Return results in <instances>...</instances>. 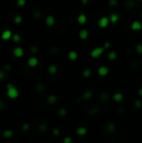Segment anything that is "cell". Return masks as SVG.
I'll use <instances>...</instances> for the list:
<instances>
[{
    "instance_id": "6da1fadb",
    "label": "cell",
    "mask_w": 142,
    "mask_h": 143,
    "mask_svg": "<svg viewBox=\"0 0 142 143\" xmlns=\"http://www.w3.org/2000/svg\"><path fill=\"white\" fill-rule=\"evenodd\" d=\"M6 87H7V95L8 96L9 99L14 100V99H17L19 96L18 90L14 86L13 84L8 83Z\"/></svg>"
},
{
    "instance_id": "7a4b0ae2",
    "label": "cell",
    "mask_w": 142,
    "mask_h": 143,
    "mask_svg": "<svg viewBox=\"0 0 142 143\" xmlns=\"http://www.w3.org/2000/svg\"><path fill=\"white\" fill-rule=\"evenodd\" d=\"M105 48L104 47H97V48H95L94 49H92V51L90 52V56L91 58L93 59H97L99 57H100L104 54L105 52Z\"/></svg>"
},
{
    "instance_id": "3957f363",
    "label": "cell",
    "mask_w": 142,
    "mask_h": 143,
    "mask_svg": "<svg viewBox=\"0 0 142 143\" xmlns=\"http://www.w3.org/2000/svg\"><path fill=\"white\" fill-rule=\"evenodd\" d=\"M110 23V20H109V18L107 17H102L100 18V19L98 20V27L100 28H105L109 25Z\"/></svg>"
},
{
    "instance_id": "277c9868",
    "label": "cell",
    "mask_w": 142,
    "mask_h": 143,
    "mask_svg": "<svg viewBox=\"0 0 142 143\" xmlns=\"http://www.w3.org/2000/svg\"><path fill=\"white\" fill-rule=\"evenodd\" d=\"M13 54L16 58H22L24 54V50L22 47H16L15 49H13Z\"/></svg>"
},
{
    "instance_id": "5b68a950",
    "label": "cell",
    "mask_w": 142,
    "mask_h": 143,
    "mask_svg": "<svg viewBox=\"0 0 142 143\" xmlns=\"http://www.w3.org/2000/svg\"><path fill=\"white\" fill-rule=\"evenodd\" d=\"M12 36H13V33H12V31L9 30V29H6L2 33L1 39H3V41H8V40L12 39Z\"/></svg>"
},
{
    "instance_id": "8992f818",
    "label": "cell",
    "mask_w": 142,
    "mask_h": 143,
    "mask_svg": "<svg viewBox=\"0 0 142 143\" xmlns=\"http://www.w3.org/2000/svg\"><path fill=\"white\" fill-rule=\"evenodd\" d=\"M28 65L31 68H34L38 65V59L35 56H32L30 58H28L27 61Z\"/></svg>"
},
{
    "instance_id": "52a82bcc",
    "label": "cell",
    "mask_w": 142,
    "mask_h": 143,
    "mask_svg": "<svg viewBox=\"0 0 142 143\" xmlns=\"http://www.w3.org/2000/svg\"><path fill=\"white\" fill-rule=\"evenodd\" d=\"M110 72V69L107 67V66H100V67H99L98 69V75L100 76H102V77H105V76H106Z\"/></svg>"
},
{
    "instance_id": "ba28073f",
    "label": "cell",
    "mask_w": 142,
    "mask_h": 143,
    "mask_svg": "<svg viewBox=\"0 0 142 143\" xmlns=\"http://www.w3.org/2000/svg\"><path fill=\"white\" fill-rule=\"evenodd\" d=\"M136 7V3L134 0H126L125 2V8L128 10H131V9L135 8Z\"/></svg>"
},
{
    "instance_id": "9c48e42d",
    "label": "cell",
    "mask_w": 142,
    "mask_h": 143,
    "mask_svg": "<svg viewBox=\"0 0 142 143\" xmlns=\"http://www.w3.org/2000/svg\"><path fill=\"white\" fill-rule=\"evenodd\" d=\"M55 23V18L53 15H48L45 18V24L48 27H53Z\"/></svg>"
},
{
    "instance_id": "30bf717a",
    "label": "cell",
    "mask_w": 142,
    "mask_h": 143,
    "mask_svg": "<svg viewBox=\"0 0 142 143\" xmlns=\"http://www.w3.org/2000/svg\"><path fill=\"white\" fill-rule=\"evenodd\" d=\"M77 22L80 25L85 24L86 22H87V16H86L85 13H80L78 17H77Z\"/></svg>"
},
{
    "instance_id": "8fae6325",
    "label": "cell",
    "mask_w": 142,
    "mask_h": 143,
    "mask_svg": "<svg viewBox=\"0 0 142 143\" xmlns=\"http://www.w3.org/2000/svg\"><path fill=\"white\" fill-rule=\"evenodd\" d=\"M109 20H110V23H111L112 24H115L116 23L119 22L120 20V15L115 13H113L110 15L109 17Z\"/></svg>"
},
{
    "instance_id": "7c38bea8",
    "label": "cell",
    "mask_w": 142,
    "mask_h": 143,
    "mask_svg": "<svg viewBox=\"0 0 142 143\" xmlns=\"http://www.w3.org/2000/svg\"><path fill=\"white\" fill-rule=\"evenodd\" d=\"M131 28L133 31H140L142 29V24L139 21H134V22L131 23Z\"/></svg>"
},
{
    "instance_id": "4fadbf2b",
    "label": "cell",
    "mask_w": 142,
    "mask_h": 143,
    "mask_svg": "<svg viewBox=\"0 0 142 143\" xmlns=\"http://www.w3.org/2000/svg\"><path fill=\"white\" fill-rule=\"evenodd\" d=\"M88 37H89V32H88L87 29H85V28H83V29H81L79 32V38L80 39L85 40V39H88Z\"/></svg>"
},
{
    "instance_id": "5bb4252c",
    "label": "cell",
    "mask_w": 142,
    "mask_h": 143,
    "mask_svg": "<svg viewBox=\"0 0 142 143\" xmlns=\"http://www.w3.org/2000/svg\"><path fill=\"white\" fill-rule=\"evenodd\" d=\"M88 131L87 129L85 127V126H79V127H78L75 131V133L78 136H80V137H82V136H85L87 134Z\"/></svg>"
},
{
    "instance_id": "9a60e30c",
    "label": "cell",
    "mask_w": 142,
    "mask_h": 143,
    "mask_svg": "<svg viewBox=\"0 0 142 143\" xmlns=\"http://www.w3.org/2000/svg\"><path fill=\"white\" fill-rule=\"evenodd\" d=\"M78 57H79L78 53H77L76 51H74V50H70L68 53V58L72 61L76 60V59H78Z\"/></svg>"
},
{
    "instance_id": "2e32d148",
    "label": "cell",
    "mask_w": 142,
    "mask_h": 143,
    "mask_svg": "<svg viewBox=\"0 0 142 143\" xmlns=\"http://www.w3.org/2000/svg\"><path fill=\"white\" fill-rule=\"evenodd\" d=\"M48 72H49V75H56L58 72V68L55 65H50L49 67H48Z\"/></svg>"
},
{
    "instance_id": "e0dca14e",
    "label": "cell",
    "mask_w": 142,
    "mask_h": 143,
    "mask_svg": "<svg viewBox=\"0 0 142 143\" xmlns=\"http://www.w3.org/2000/svg\"><path fill=\"white\" fill-rule=\"evenodd\" d=\"M47 102L49 105H54L57 102V96L54 95H49L47 97Z\"/></svg>"
},
{
    "instance_id": "ac0fdd59",
    "label": "cell",
    "mask_w": 142,
    "mask_h": 143,
    "mask_svg": "<svg viewBox=\"0 0 142 143\" xmlns=\"http://www.w3.org/2000/svg\"><path fill=\"white\" fill-rule=\"evenodd\" d=\"M113 100H114L115 102H120L123 100V95L120 92L115 93L114 95H113Z\"/></svg>"
},
{
    "instance_id": "d6986e66",
    "label": "cell",
    "mask_w": 142,
    "mask_h": 143,
    "mask_svg": "<svg viewBox=\"0 0 142 143\" xmlns=\"http://www.w3.org/2000/svg\"><path fill=\"white\" fill-rule=\"evenodd\" d=\"M92 96H93V92L91 91V90H87V91H85L82 95V99L87 101V100H90L92 98Z\"/></svg>"
},
{
    "instance_id": "ffe728a7",
    "label": "cell",
    "mask_w": 142,
    "mask_h": 143,
    "mask_svg": "<svg viewBox=\"0 0 142 143\" xmlns=\"http://www.w3.org/2000/svg\"><path fill=\"white\" fill-rule=\"evenodd\" d=\"M115 128L116 126L114 123H108L106 125V131L109 133H113L115 131Z\"/></svg>"
},
{
    "instance_id": "44dd1931",
    "label": "cell",
    "mask_w": 142,
    "mask_h": 143,
    "mask_svg": "<svg viewBox=\"0 0 142 143\" xmlns=\"http://www.w3.org/2000/svg\"><path fill=\"white\" fill-rule=\"evenodd\" d=\"M117 56L118 54L115 51H110L109 54H108V59H110V60H115V59H117Z\"/></svg>"
},
{
    "instance_id": "7402d4cb",
    "label": "cell",
    "mask_w": 142,
    "mask_h": 143,
    "mask_svg": "<svg viewBox=\"0 0 142 143\" xmlns=\"http://www.w3.org/2000/svg\"><path fill=\"white\" fill-rule=\"evenodd\" d=\"M13 136V132L10 129H7L3 132V137L5 138H11Z\"/></svg>"
},
{
    "instance_id": "603a6c76",
    "label": "cell",
    "mask_w": 142,
    "mask_h": 143,
    "mask_svg": "<svg viewBox=\"0 0 142 143\" xmlns=\"http://www.w3.org/2000/svg\"><path fill=\"white\" fill-rule=\"evenodd\" d=\"M23 22V17L21 15H17L13 18V23L15 24H20Z\"/></svg>"
},
{
    "instance_id": "cb8c5ba5",
    "label": "cell",
    "mask_w": 142,
    "mask_h": 143,
    "mask_svg": "<svg viewBox=\"0 0 142 143\" xmlns=\"http://www.w3.org/2000/svg\"><path fill=\"white\" fill-rule=\"evenodd\" d=\"M12 39L14 43H19L21 41V36L18 34H14L12 36Z\"/></svg>"
},
{
    "instance_id": "d4e9b609",
    "label": "cell",
    "mask_w": 142,
    "mask_h": 143,
    "mask_svg": "<svg viewBox=\"0 0 142 143\" xmlns=\"http://www.w3.org/2000/svg\"><path fill=\"white\" fill-rule=\"evenodd\" d=\"M82 75H83V77H85V78H89L91 75V70L90 69H85V70L83 71Z\"/></svg>"
},
{
    "instance_id": "484cf974",
    "label": "cell",
    "mask_w": 142,
    "mask_h": 143,
    "mask_svg": "<svg viewBox=\"0 0 142 143\" xmlns=\"http://www.w3.org/2000/svg\"><path fill=\"white\" fill-rule=\"evenodd\" d=\"M33 18H36V19H39V18L42 17V13L39 10H35L33 12Z\"/></svg>"
},
{
    "instance_id": "4316f807",
    "label": "cell",
    "mask_w": 142,
    "mask_h": 143,
    "mask_svg": "<svg viewBox=\"0 0 142 143\" xmlns=\"http://www.w3.org/2000/svg\"><path fill=\"white\" fill-rule=\"evenodd\" d=\"M26 0H17V5L18 7H20V8H22V7H24L26 5Z\"/></svg>"
},
{
    "instance_id": "83f0119b",
    "label": "cell",
    "mask_w": 142,
    "mask_h": 143,
    "mask_svg": "<svg viewBox=\"0 0 142 143\" xmlns=\"http://www.w3.org/2000/svg\"><path fill=\"white\" fill-rule=\"evenodd\" d=\"M134 105H135V107L137 109H141L142 107V102L140 101V100H136L134 102Z\"/></svg>"
},
{
    "instance_id": "f1b7e54d",
    "label": "cell",
    "mask_w": 142,
    "mask_h": 143,
    "mask_svg": "<svg viewBox=\"0 0 142 143\" xmlns=\"http://www.w3.org/2000/svg\"><path fill=\"white\" fill-rule=\"evenodd\" d=\"M109 98H110V96H109V95H108L107 93H102V94L100 95V99L102 100V101H108Z\"/></svg>"
},
{
    "instance_id": "f546056e",
    "label": "cell",
    "mask_w": 142,
    "mask_h": 143,
    "mask_svg": "<svg viewBox=\"0 0 142 143\" xmlns=\"http://www.w3.org/2000/svg\"><path fill=\"white\" fill-rule=\"evenodd\" d=\"M136 51L139 54H142V44H138L136 46Z\"/></svg>"
},
{
    "instance_id": "4dcf8cb0",
    "label": "cell",
    "mask_w": 142,
    "mask_h": 143,
    "mask_svg": "<svg viewBox=\"0 0 142 143\" xmlns=\"http://www.w3.org/2000/svg\"><path fill=\"white\" fill-rule=\"evenodd\" d=\"M108 3H109L110 6L115 7L118 5V0H109V1H108Z\"/></svg>"
},
{
    "instance_id": "1f68e13d",
    "label": "cell",
    "mask_w": 142,
    "mask_h": 143,
    "mask_svg": "<svg viewBox=\"0 0 142 143\" xmlns=\"http://www.w3.org/2000/svg\"><path fill=\"white\" fill-rule=\"evenodd\" d=\"M63 142L64 143H72V142H73V139H72L71 137L68 136V137H65L64 138Z\"/></svg>"
},
{
    "instance_id": "d6a6232c",
    "label": "cell",
    "mask_w": 142,
    "mask_h": 143,
    "mask_svg": "<svg viewBox=\"0 0 142 143\" xmlns=\"http://www.w3.org/2000/svg\"><path fill=\"white\" fill-rule=\"evenodd\" d=\"M30 52L32 54H37L38 52V46H35V45H34V46H32V47L30 48Z\"/></svg>"
},
{
    "instance_id": "836d02e7",
    "label": "cell",
    "mask_w": 142,
    "mask_h": 143,
    "mask_svg": "<svg viewBox=\"0 0 142 143\" xmlns=\"http://www.w3.org/2000/svg\"><path fill=\"white\" fill-rule=\"evenodd\" d=\"M6 78V72L3 70H0V80H3Z\"/></svg>"
},
{
    "instance_id": "e575fe53",
    "label": "cell",
    "mask_w": 142,
    "mask_h": 143,
    "mask_svg": "<svg viewBox=\"0 0 142 143\" xmlns=\"http://www.w3.org/2000/svg\"><path fill=\"white\" fill-rule=\"evenodd\" d=\"M59 113L61 116H64L67 114V111L65 109H60L59 111Z\"/></svg>"
},
{
    "instance_id": "d590c367",
    "label": "cell",
    "mask_w": 142,
    "mask_h": 143,
    "mask_svg": "<svg viewBox=\"0 0 142 143\" xmlns=\"http://www.w3.org/2000/svg\"><path fill=\"white\" fill-rule=\"evenodd\" d=\"M53 133H54V136H59L60 134V131L59 129H58V128H54V129H53Z\"/></svg>"
},
{
    "instance_id": "8d00e7d4",
    "label": "cell",
    "mask_w": 142,
    "mask_h": 143,
    "mask_svg": "<svg viewBox=\"0 0 142 143\" xmlns=\"http://www.w3.org/2000/svg\"><path fill=\"white\" fill-rule=\"evenodd\" d=\"M105 48V49H109V48L110 47V42H105V44H104V46H103Z\"/></svg>"
},
{
    "instance_id": "74e56055",
    "label": "cell",
    "mask_w": 142,
    "mask_h": 143,
    "mask_svg": "<svg viewBox=\"0 0 142 143\" xmlns=\"http://www.w3.org/2000/svg\"><path fill=\"white\" fill-rule=\"evenodd\" d=\"M80 2L83 5H87V4L89 3V0H80Z\"/></svg>"
},
{
    "instance_id": "f35d334b",
    "label": "cell",
    "mask_w": 142,
    "mask_h": 143,
    "mask_svg": "<svg viewBox=\"0 0 142 143\" xmlns=\"http://www.w3.org/2000/svg\"><path fill=\"white\" fill-rule=\"evenodd\" d=\"M137 93H138V95H140V96L142 97V87L140 88V89L138 90V91H137Z\"/></svg>"
},
{
    "instance_id": "ab89813d",
    "label": "cell",
    "mask_w": 142,
    "mask_h": 143,
    "mask_svg": "<svg viewBox=\"0 0 142 143\" xmlns=\"http://www.w3.org/2000/svg\"><path fill=\"white\" fill-rule=\"evenodd\" d=\"M4 69H5L6 70H11V66L9 65H5V68H4Z\"/></svg>"
},
{
    "instance_id": "60d3db41",
    "label": "cell",
    "mask_w": 142,
    "mask_h": 143,
    "mask_svg": "<svg viewBox=\"0 0 142 143\" xmlns=\"http://www.w3.org/2000/svg\"><path fill=\"white\" fill-rule=\"evenodd\" d=\"M136 1H138V2H140V3H141V2H142V0H136Z\"/></svg>"
},
{
    "instance_id": "b9f144b4",
    "label": "cell",
    "mask_w": 142,
    "mask_h": 143,
    "mask_svg": "<svg viewBox=\"0 0 142 143\" xmlns=\"http://www.w3.org/2000/svg\"><path fill=\"white\" fill-rule=\"evenodd\" d=\"M140 17H141V18H142V13H141V15H140Z\"/></svg>"
}]
</instances>
